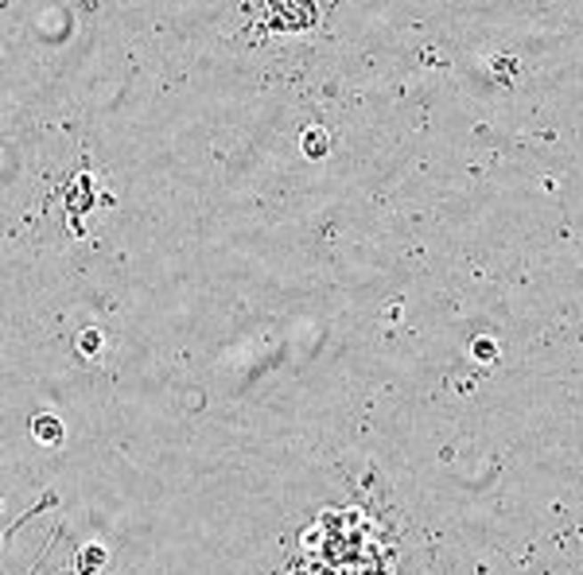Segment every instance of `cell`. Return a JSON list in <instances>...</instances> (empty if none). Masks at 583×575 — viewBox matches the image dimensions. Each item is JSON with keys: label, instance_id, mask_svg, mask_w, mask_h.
<instances>
[{"label": "cell", "instance_id": "4", "mask_svg": "<svg viewBox=\"0 0 583 575\" xmlns=\"http://www.w3.org/2000/svg\"><path fill=\"white\" fill-rule=\"evenodd\" d=\"M490 74H494V78H502V82H510L517 74V59L514 55H494L490 59Z\"/></svg>", "mask_w": 583, "mask_h": 575}, {"label": "cell", "instance_id": "2", "mask_svg": "<svg viewBox=\"0 0 583 575\" xmlns=\"http://www.w3.org/2000/svg\"><path fill=\"white\" fill-rule=\"evenodd\" d=\"M31 435H36L39 443H47V447H59L62 443V420L59 417H36L31 420Z\"/></svg>", "mask_w": 583, "mask_h": 575}, {"label": "cell", "instance_id": "7", "mask_svg": "<svg viewBox=\"0 0 583 575\" xmlns=\"http://www.w3.org/2000/svg\"><path fill=\"white\" fill-rule=\"evenodd\" d=\"M101 560H105V552H101L98 545H93V548H86V568H98Z\"/></svg>", "mask_w": 583, "mask_h": 575}, {"label": "cell", "instance_id": "6", "mask_svg": "<svg viewBox=\"0 0 583 575\" xmlns=\"http://www.w3.org/2000/svg\"><path fill=\"white\" fill-rule=\"evenodd\" d=\"M471 354L479 358V361H494V358H498V346H494V338H479V343L471 346Z\"/></svg>", "mask_w": 583, "mask_h": 575}, {"label": "cell", "instance_id": "5", "mask_svg": "<svg viewBox=\"0 0 583 575\" xmlns=\"http://www.w3.org/2000/svg\"><path fill=\"white\" fill-rule=\"evenodd\" d=\"M78 350H82L86 358L98 354V350H101V331H93V327H90V331H82V335H78Z\"/></svg>", "mask_w": 583, "mask_h": 575}, {"label": "cell", "instance_id": "1", "mask_svg": "<svg viewBox=\"0 0 583 575\" xmlns=\"http://www.w3.org/2000/svg\"><path fill=\"white\" fill-rule=\"evenodd\" d=\"M315 0H269V20L277 31H304L315 24Z\"/></svg>", "mask_w": 583, "mask_h": 575}, {"label": "cell", "instance_id": "3", "mask_svg": "<svg viewBox=\"0 0 583 575\" xmlns=\"http://www.w3.org/2000/svg\"><path fill=\"white\" fill-rule=\"evenodd\" d=\"M300 148H304V156L307 159H323L327 156V148H331V136H327V129H307L304 136H300Z\"/></svg>", "mask_w": 583, "mask_h": 575}]
</instances>
